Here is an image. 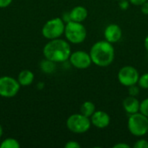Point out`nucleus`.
<instances>
[{"label":"nucleus","mask_w":148,"mask_h":148,"mask_svg":"<svg viewBox=\"0 0 148 148\" xmlns=\"http://www.w3.org/2000/svg\"><path fill=\"white\" fill-rule=\"evenodd\" d=\"M92 62L98 67H108L114 60V47L107 40L96 42L90 49Z\"/></svg>","instance_id":"obj_1"},{"label":"nucleus","mask_w":148,"mask_h":148,"mask_svg":"<svg viewBox=\"0 0 148 148\" xmlns=\"http://www.w3.org/2000/svg\"><path fill=\"white\" fill-rule=\"evenodd\" d=\"M70 55V45L63 39L56 38L50 40L43 48L44 57L54 62H63L69 59Z\"/></svg>","instance_id":"obj_2"},{"label":"nucleus","mask_w":148,"mask_h":148,"mask_svg":"<svg viewBox=\"0 0 148 148\" xmlns=\"http://www.w3.org/2000/svg\"><path fill=\"white\" fill-rule=\"evenodd\" d=\"M64 34L69 42L79 44L85 41L87 37V29L82 23L69 21L65 24Z\"/></svg>","instance_id":"obj_3"},{"label":"nucleus","mask_w":148,"mask_h":148,"mask_svg":"<svg viewBox=\"0 0 148 148\" xmlns=\"http://www.w3.org/2000/svg\"><path fill=\"white\" fill-rule=\"evenodd\" d=\"M129 132L136 137H142L148 133V117L138 112L130 114L127 121Z\"/></svg>","instance_id":"obj_4"},{"label":"nucleus","mask_w":148,"mask_h":148,"mask_svg":"<svg viewBox=\"0 0 148 148\" xmlns=\"http://www.w3.org/2000/svg\"><path fill=\"white\" fill-rule=\"evenodd\" d=\"M91 124L90 119L82 114H72L66 121L68 129L74 134H84L88 132L91 127Z\"/></svg>","instance_id":"obj_5"},{"label":"nucleus","mask_w":148,"mask_h":148,"mask_svg":"<svg viewBox=\"0 0 148 148\" xmlns=\"http://www.w3.org/2000/svg\"><path fill=\"white\" fill-rule=\"evenodd\" d=\"M64 30L65 23L63 20L60 17H56L46 22L42 27V34L45 38L53 40L59 38L62 34H64Z\"/></svg>","instance_id":"obj_6"},{"label":"nucleus","mask_w":148,"mask_h":148,"mask_svg":"<svg viewBox=\"0 0 148 148\" xmlns=\"http://www.w3.org/2000/svg\"><path fill=\"white\" fill-rule=\"evenodd\" d=\"M20 83L10 76L0 77V96L11 98L17 95L20 89Z\"/></svg>","instance_id":"obj_7"},{"label":"nucleus","mask_w":148,"mask_h":148,"mask_svg":"<svg viewBox=\"0 0 148 148\" xmlns=\"http://www.w3.org/2000/svg\"><path fill=\"white\" fill-rule=\"evenodd\" d=\"M118 80L121 84L125 87H129L138 83L140 74L133 66H124L118 72Z\"/></svg>","instance_id":"obj_8"},{"label":"nucleus","mask_w":148,"mask_h":148,"mask_svg":"<svg viewBox=\"0 0 148 148\" xmlns=\"http://www.w3.org/2000/svg\"><path fill=\"white\" fill-rule=\"evenodd\" d=\"M69 62L76 69H86L92 64V59L89 53L83 50H77L71 53L69 56Z\"/></svg>","instance_id":"obj_9"},{"label":"nucleus","mask_w":148,"mask_h":148,"mask_svg":"<svg viewBox=\"0 0 148 148\" xmlns=\"http://www.w3.org/2000/svg\"><path fill=\"white\" fill-rule=\"evenodd\" d=\"M122 30L121 28L115 23H111L108 25L104 30V37L105 40L111 43H115L121 39Z\"/></svg>","instance_id":"obj_10"},{"label":"nucleus","mask_w":148,"mask_h":148,"mask_svg":"<svg viewBox=\"0 0 148 148\" xmlns=\"http://www.w3.org/2000/svg\"><path fill=\"white\" fill-rule=\"evenodd\" d=\"M90 118L93 126L100 129L106 128L110 124V116L105 111H95Z\"/></svg>","instance_id":"obj_11"},{"label":"nucleus","mask_w":148,"mask_h":148,"mask_svg":"<svg viewBox=\"0 0 148 148\" xmlns=\"http://www.w3.org/2000/svg\"><path fill=\"white\" fill-rule=\"evenodd\" d=\"M140 102L135 96L129 95L123 101V108L129 115L140 112Z\"/></svg>","instance_id":"obj_12"},{"label":"nucleus","mask_w":148,"mask_h":148,"mask_svg":"<svg viewBox=\"0 0 148 148\" xmlns=\"http://www.w3.org/2000/svg\"><path fill=\"white\" fill-rule=\"evenodd\" d=\"M69 20L82 23L88 17V10L83 6H75L69 13Z\"/></svg>","instance_id":"obj_13"},{"label":"nucleus","mask_w":148,"mask_h":148,"mask_svg":"<svg viewBox=\"0 0 148 148\" xmlns=\"http://www.w3.org/2000/svg\"><path fill=\"white\" fill-rule=\"evenodd\" d=\"M34 74L28 69H24L20 72L17 77V81L21 86H29L33 82Z\"/></svg>","instance_id":"obj_14"},{"label":"nucleus","mask_w":148,"mask_h":148,"mask_svg":"<svg viewBox=\"0 0 148 148\" xmlns=\"http://www.w3.org/2000/svg\"><path fill=\"white\" fill-rule=\"evenodd\" d=\"M80 111H81V114H82L83 115L90 118L93 115V114L96 111L95 110V105L92 101H85V102H83L82 104Z\"/></svg>","instance_id":"obj_15"},{"label":"nucleus","mask_w":148,"mask_h":148,"mask_svg":"<svg viewBox=\"0 0 148 148\" xmlns=\"http://www.w3.org/2000/svg\"><path fill=\"white\" fill-rule=\"evenodd\" d=\"M41 69L44 73H53L56 69V62L45 58V60L41 63Z\"/></svg>","instance_id":"obj_16"},{"label":"nucleus","mask_w":148,"mask_h":148,"mask_svg":"<svg viewBox=\"0 0 148 148\" xmlns=\"http://www.w3.org/2000/svg\"><path fill=\"white\" fill-rule=\"evenodd\" d=\"M20 144L19 142L13 139V138H8L2 141L0 144V148H19Z\"/></svg>","instance_id":"obj_17"},{"label":"nucleus","mask_w":148,"mask_h":148,"mask_svg":"<svg viewBox=\"0 0 148 148\" xmlns=\"http://www.w3.org/2000/svg\"><path fill=\"white\" fill-rule=\"evenodd\" d=\"M138 85L143 89H148V73L143 74L138 80Z\"/></svg>","instance_id":"obj_18"},{"label":"nucleus","mask_w":148,"mask_h":148,"mask_svg":"<svg viewBox=\"0 0 148 148\" xmlns=\"http://www.w3.org/2000/svg\"><path fill=\"white\" fill-rule=\"evenodd\" d=\"M140 112L141 114H143L144 115H146L147 117H148V98L144 99V100L140 102Z\"/></svg>","instance_id":"obj_19"},{"label":"nucleus","mask_w":148,"mask_h":148,"mask_svg":"<svg viewBox=\"0 0 148 148\" xmlns=\"http://www.w3.org/2000/svg\"><path fill=\"white\" fill-rule=\"evenodd\" d=\"M128 92H129V95L131 96H137L140 93V87L136 86V84L134 85H132V86H129L128 87Z\"/></svg>","instance_id":"obj_20"},{"label":"nucleus","mask_w":148,"mask_h":148,"mask_svg":"<svg viewBox=\"0 0 148 148\" xmlns=\"http://www.w3.org/2000/svg\"><path fill=\"white\" fill-rule=\"evenodd\" d=\"M134 148H148V141L144 140V139H141V140H139L135 142V144L134 145Z\"/></svg>","instance_id":"obj_21"},{"label":"nucleus","mask_w":148,"mask_h":148,"mask_svg":"<svg viewBox=\"0 0 148 148\" xmlns=\"http://www.w3.org/2000/svg\"><path fill=\"white\" fill-rule=\"evenodd\" d=\"M81 147V145L75 141V140H70V141H68L66 144H65V148H80Z\"/></svg>","instance_id":"obj_22"},{"label":"nucleus","mask_w":148,"mask_h":148,"mask_svg":"<svg viewBox=\"0 0 148 148\" xmlns=\"http://www.w3.org/2000/svg\"><path fill=\"white\" fill-rule=\"evenodd\" d=\"M148 0H129V3H131L134 5L136 6H141L144 3L147 2Z\"/></svg>","instance_id":"obj_23"},{"label":"nucleus","mask_w":148,"mask_h":148,"mask_svg":"<svg viewBox=\"0 0 148 148\" xmlns=\"http://www.w3.org/2000/svg\"><path fill=\"white\" fill-rule=\"evenodd\" d=\"M12 3V0H0V8L8 7Z\"/></svg>","instance_id":"obj_24"},{"label":"nucleus","mask_w":148,"mask_h":148,"mask_svg":"<svg viewBox=\"0 0 148 148\" xmlns=\"http://www.w3.org/2000/svg\"><path fill=\"white\" fill-rule=\"evenodd\" d=\"M128 2L127 0H122V1H120V7L122 9V10H127L128 8Z\"/></svg>","instance_id":"obj_25"},{"label":"nucleus","mask_w":148,"mask_h":148,"mask_svg":"<svg viewBox=\"0 0 148 148\" xmlns=\"http://www.w3.org/2000/svg\"><path fill=\"white\" fill-rule=\"evenodd\" d=\"M141 11L143 14L145 15H148V1L144 3L142 5H141Z\"/></svg>","instance_id":"obj_26"},{"label":"nucleus","mask_w":148,"mask_h":148,"mask_svg":"<svg viewBox=\"0 0 148 148\" xmlns=\"http://www.w3.org/2000/svg\"><path fill=\"white\" fill-rule=\"evenodd\" d=\"M114 148H130V146L126 143H118L114 146Z\"/></svg>","instance_id":"obj_27"},{"label":"nucleus","mask_w":148,"mask_h":148,"mask_svg":"<svg viewBox=\"0 0 148 148\" xmlns=\"http://www.w3.org/2000/svg\"><path fill=\"white\" fill-rule=\"evenodd\" d=\"M145 48H146V49H147V51L148 52V35L146 36V38H145Z\"/></svg>","instance_id":"obj_28"},{"label":"nucleus","mask_w":148,"mask_h":148,"mask_svg":"<svg viewBox=\"0 0 148 148\" xmlns=\"http://www.w3.org/2000/svg\"><path fill=\"white\" fill-rule=\"evenodd\" d=\"M2 135H3V128H2V126L0 125V138L2 137Z\"/></svg>","instance_id":"obj_29"},{"label":"nucleus","mask_w":148,"mask_h":148,"mask_svg":"<svg viewBox=\"0 0 148 148\" xmlns=\"http://www.w3.org/2000/svg\"><path fill=\"white\" fill-rule=\"evenodd\" d=\"M117 1H122V0H117Z\"/></svg>","instance_id":"obj_30"}]
</instances>
